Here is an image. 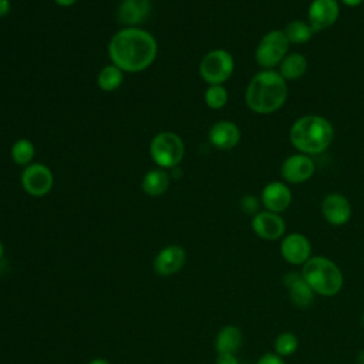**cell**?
<instances>
[{
  "label": "cell",
  "instance_id": "7402d4cb",
  "mask_svg": "<svg viewBox=\"0 0 364 364\" xmlns=\"http://www.w3.org/2000/svg\"><path fill=\"white\" fill-rule=\"evenodd\" d=\"M122 81H124V71L112 63L104 65L97 74V85L104 92L117 91L122 85Z\"/></svg>",
  "mask_w": 364,
  "mask_h": 364
},
{
  "label": "cell",
  "instance_id": "5bb4252c",
  "mask_svg": "<svg viewBox=\"0 0 364 364\" xmlns=\"http://www.w3.org/2000/svg\"><path fill=\"white\" fill-rule=\"evenodd\" d=\"M284 289L287 290L290 303L297 309H309L314 303L316 293L304 280L301 273L299 272H289L282 279Z\"/></svg>",
  "mask_w": 364,
  "mask_h": 364
},
{
  "label": "cell",
  "instance_id": "f546056e",
  "mask_svg": "<svg viewBox=\"0 0 364 364\" xmlns=\"http://www.w3.org/2000/svg\"><path fill=\"white\" fill-rule=\"evenodd\" d=\"M11 10V3L10 0H0V18H4L9 16Z\"/></svg>",
  "mask_w": 364,
  "mask_h": 364
},
{
  "label": "cell",
  "instance_id": "484cf974",
  "mask_svg": "<svg viewBox=\"0 0 364 364\" xmlns=\"http://www.w3.org/2000/svg\"><path fill=\"white\" fill-rule=\"evenodd\" d=\"M228 98H229L228 90L223 85H208V88L205 90V94H203L205 104L210 109L223 108L228 102Z\"/></svg>",
  "mask_w": 364,
  "mask_h": 364
},
{
  "label": "cell",
  "instance_id": "4fadbf2b",
  "mask_svg": "<svg viewBox=\"0 0 364 364\" xmlns=\"http://www.w3.org/2000/svg\"><path fill=\"white\" fill-rule=\"evenodd\" d=\"M321 215L324 220L333 226H343L350 222L353 216V206L350 200L341 193H328L321 200Z\"/></svg>",
  "mask_w": 364,
  "mask_h": 364
},
{
  "label": "cell",
  "instance_id": "3957f363",
  "mask_svg": "<svg viewBox=\"0 0 364 364\" xmlns=\"http://www.w3.org/2000/svg\"><path fill=\"white\" fill-rule=\"evenodd\" d=\"M290 142L300 154L317 155L324 152L333 142L334 128L331 122L316 114H309L297 118L289 132Z\"/></svg>",
  "mask_w": 364,
  "mask_h": 364
},
{
  "label": "cell",
  "instance_id": "836d02e7",
  "mask_svg": "<svg viewBox=\"0 0 364 364\" xmlns=\"http://www.w3.org/2000/svg\"><path fill=\"white\" fill-rule=\"evenodd\" d=\"M3 256H4V245H3V242L0 239V260L3 259Z\"/></svg>",
  "mask_w": 364,
  "mask_h": 364
},
{
  "label": "cell",
  "instance_id": "9a60e30c",
  "mask_svg": "<svg viewBox=\"0 0 364 364\" xmlns=\"http://www.w3.org/2000/svg\"><path fill=\"white\" fill-rule=\"evenodd\" d=\"M186 262V250L179 245H168L162 247L154 259V270L162 277L176 274Z\"/></svg>",
  "mask_w": 364,
  "mask_h": 364
},
{
  "label": "cell",
  "instance_id": "2e32d148",
  "mask_svg": "<svg viewBox=\"0 0 364 364\" xmlns=\"http://www.w3.org/2000/svg\"><path fill=\"white\" fill-rule=\"evenodd\" d=\"M291 198L293 195L290 188L280 181H273L266 183L260 193L262 206L266 210H270L274 213L284 212L290 206Z\"/></svg>",
  "mask_w": 364,
  "mask_h": 364
},
{
  "label": "cell",
  "instance_id": "83f0119b",
  "mask_svg": "<svg viewBox=\"0 0 364 364\" xmlns=\"http://www.w3.org/2000/svg\"><path fill=\"white\" fill-rule=\"evenodd\" d=\"M256 364H286L284 358L277 355L276 353H264L256 361Z\"/></svg>",
  "mask_w": 364,
  "mask_h": 364
},
{
  "label": "cell",
  "instance_id": "ac0fdd59",
  "mask_svg": "<svg viewBox=\"0 0 364 364\" xmlns=\"http://www.w3.org/2000/svg\"><path fill=\"white\" fill-rule=\"evenodd\" d=\"M240 128L229 119L215 122L208 132V139L210 145L220 151H229L235 148L240 142Z\"/></svg>",
  "mask_w": 364,
  "mask_h": 364
},
{
  "label": "cell",
  "instance_id": "9c48e42d",
  "mask_svg": "<svg viewBox=\"0 0 364 364\" xmlns=\"http://www.w3.org/2000/svg\"><path fill=\"white\" fill-rule=\"evenodd\" d=\"M280 255L291 266H303L311 257V243L303 233H289L280 239Z\"/></svg>",
  "mask_w": 364,
  "mask_h": 364
},
{
  "label": "cell",
  "instance_id": "d4e9b609",
  "mask_svg": "<svg viewBox=\"0 0 364 364\" xmlns=\"http://www.w3.org/2000/svg\"><path fill=\"white\" fill-rule=\"evenodd\" d=\"M274 353L283 358L293 355L299 348V337L291 331H282L273 341Z\"/></svg>",
  "mask_w": 364,
  "mask_h": 364
},
{
  "label": "cell",
  "instance_id": "d6a6232c",
  "mask_svg": "<svg viewBox=\"0 0 364 364\" xmlns=\"http://www.w3.org/2000/svg\"><path fill=\"white\" fill-rule=\"evenodd\" d=\"M88 364H111L108 360H105V358H92Z\"/></svg>",
  "mask_w": 364,
  "mask_h": 364
},
{
  "label": "cell",
  "instance_id": "7c38bea8",
  "mask_svg": "<svg viewBox=\"0 0 364 364\" xmlns=\"http://www.w3.org/2000/svg\"><path fill=\"white\" fill-rule=\"evenodd\" d=\"M314 171V161L304 154L290 155L280 165V175L287 183H303L313 176Z\"/></svg>",
  "mask_w": 364,
  "mask_h": 364
},
{
  "label": "cell",
  "instance_id": "277c9868",
  "mask_svg": "<svg viewBox=\"0 0 364 364\" xmlns=\"http://www.w3.org/2000/svg\"><path fill=\"white\" fill-rule=\"evenodd\" d=\"M316 296L334 297L344 284V276L336 262L326 256H311L300 270Z\"/></svg>",
  "mask_w": 364,
  "mask_h": 364
},
{
  "label": "cell",
  "instance_id": "ffe728a7",
  "mask_svg": "<svg viewBox=\"0 0 364 364\" xmlns=\"http://www.w3.org/2000/svg\"><path fill=\"white\" fill-rule=\"evenodd\" d=\"M171 183V175L166 169L162 168H155L148 171L141 182V188L142 191L148 195V196H161L164 195Z\"/></svg>",
  "mask_w": 364,
  "mask_h": 364
},
{
  "label": "cell",
  "instance_id": "8fae6325",
  "mask_svg": "<svg viewBox=\"0 0 364 364\" xmlns=\"http://www.w3.org/2000/svg\"><path fill=\"white\" fill-rule=\"evenodd\" d=\"M340 16L337 0H313L307 10V23L316 31L330 28Z\"/></svg>",
  "mask_w": 364,
  "mask_h": 364
},
{
  "label": "cell",
  "instance_id": "52a82bcc",
  "mask_svg": "<svg viewBox=\"0 0 364 364\" xmlns=\"http://www.w3.org/2000/svg\"><path fill=\"white\" fill-rule=\"evenodd\" d=\"M289 46L283 30H270L260 38L255 50V60L263 70H273L289 54Z\"/></svg>",
  "mask_w": 364,
  "mask_h": 364
},
{
  "label": "cell",
  "instance_id": "f1b7e54d",
  "mask_svg": "<svg viewBox=\"0 0 364 364\" xmlns=\"http://www.w3.org/2000/svg\"><path fill=\"white\" fill-rule=\"evenodd\" d=\"M215 364H239V360H237L236 354L225 353V354H218L216 355Z\"/></svg>",
  "mask_w": 364,
  "mask_h": 364
},
{
  "label": "cell",
  "instance_id": "4316f807",
  "mask_svg": "<svg viewBox=\"0 0 364 364\" xmlns=\"http://www.w3.org/2000/svg\"><path fill=\"white\" fill-rule=\"evenodd\" d=\"M239 206H240V209L245 215H249V216L253 218L256 213L260 212L262 202H260V198L247 193V195L242 196V199L239 202Z\"/></svg>",
  "mask_w": 364,
  "mask_h": 364
},
{
  "label": "cell",
  "instance_id": "d6986e66",
  "mask_svg": "<svg viewBox=\"0 0 364 364\" xmlns=\"http://www.w3.org/2000/svg\"><path fill=\"white\" fill-rule=\"evenodd\" d=\"M243 346V333L237 326H223L215 337V350L218 354H236Z\"/></svg>",
  "mask_w": 364,
  "mask_h": 364
},
{
  "label": "cell",
  "instance_id": "1f68e13d",
  "mask_svg": "<svg viewBox=\"0 0 364 364\" xmlns=\"http://www.w3.org/2000/svg\"><path fill=\"white\" fill-rule=\"evenodd\" d=\"M340 1L348 7H357L363 3V0H340Z\"/></svg>",
  "mask_w": 364,
  "mask_h": 364
},
{
  "label": "cell",
  "instance_id": "44dd1931",
  "mask_svg": "<svg viewBox=\"0 0 364 364\" xmlns=\"http://www.w3.org/2000/svg\"><path fill=\"white\" fill-rule=\"evenodd\" d=\"M307 58L300 53H289L279 64V74L286 81L301 78L307 71Z\"/></svg>",
  "mask_w": 364,
  "mask_h": 364
},
{
  "label": "cell",
  "instance_id": "ba28073f",
  "mask_svg": "<svg viewBox=\"0 0 364 364\" xmlns=\"http://www.w3.org/2000/svg\"><path fill=\"white\" fill-rule=\"evenodd\" d=\"M20 182L24 192H27L30 196L41 198L51 192L54 186V173L46 164L31 162L30 165L24 166Z\"/></svg>",
  "mask_w": 364,
  "mask_h": 364
},
{
  "label": "cell",
  "instance_id": "6da1fadb",
  "mask_svg": "<svg viewBox=\"0 0 364 364\" xmlns=\"http://www.w3.org/2000/svg\"><path fill=\"white\" fill-rule=\"evenodd\" d=\"M158 55L156 38L141 27H124L108 43V57L124 73H141L149 68Z\"/></svg>",
  "mask_w": 364,
  "mask_h": 364
},
{
  "label": "cell",
  "instance_id": "8992f818",
  "mask_svg": "<svg viewBox=\"0 0 364 364\" xmlns=\"http://www.w3.org/2000/svg\"><path fill=\"white\" fill-rule=\"evenodd\" d=\"M235 71L233 55L223 48L208 51L199 63V75L208 85H223Z\"/></svg>",
  "mask_w": 364,
  "mask_h": 364
},
{
  "label": "cell",
  "instance_id": "5b68a950",
  "mask_svg": "<svg viewBox=\"0 0 364 364\" xmlns=\"http://www.w3.org/2000/svg\"><path fill=\"white\" fill-rule=\"evenodd\" d=\"M149 156L158 168L173 169L185 156V144L178 134L161 131L151 139Z\"/></svg>",
  "mask_w": 364,
  "mask_h": 364
},
{
  "label": "cell",
  "instance_id": "e0dca14e",
  "mask_svg": "<svg viewBox=\"0 0 364 364\" xmlns=\"http://www.w3.org/2000/svg\"><path fill=\"white\" fill-rule=\"evenodd\" d=\"M152 11L151 0H121L117 18L124 27H139Z\"/></svg>",
  "mask_w": 364,
  "mask_h": 364
},
{
  "label": "cell",
  "instance_id": "cb8c5ba5",
  "mask_svg": "<svg viewBox=\"0 0 364 364\" xmlns=\"http://www.w3.org/2000/svg\"><path fill=\"white\" fill-rule=\"evenodd\" d=\"M284 34L290 44H306L314 34V30L310 27L307 21L293 20L284 27Z\"/></svg>",
  "mask_w": 364,
  "mask_h": 364
},
{
  "label": "cell",
  "instance_id": "e575fe53",
  "mask_svg": "<svg viewBox=\"0 0 364 364\" xmlns=\"http://www.w3.org/2000/svg\"><path fill=\"white\" fill-rule=\"evenodd\" d=\"M361 326L364 327V311H363V314H361Z\"/></svg>",
  "mask_w": 364,
  "mask_h": 364
},
{
  "label": "cell",
  "instance_id": "4dcf8cb0",
  "mask_svg": "<svg viewBox=\"0 0 364 364\" xmlns=\"http://www.w3.org/2000/svg\"><path fill=\"white\" fill-rule=\"evenodd\" d=\"M53 1L61 7H70L77 3V0H53Z\"/></svg>",
  "mask_w": 364,
  "mask_h": 364
},
{
  "label": "cell",
  "instance_id": "603a6c76",
  "mask_svg": "<svg viewBox=\"0 0 364 364\" xmlns=\"http://www.w3.org/2000/svg\"><path fill=\"white\" fill-rule=\"evenodd\" d=\"M36 155L34 144L27 138H18L13 142L10 148L11 161L18 166H27L33 162Z\"/></svg>",
  "mask_w": 364,
  "mask_h": 364
},
{
  "label": "cell",
  "instance_id": "7a4b0ae2",
  "mask_svg": "<svg viewBox=\"0 0 364 364\" xmlns=\"http://www.w3.org/2000/svg\"><path fill=\"white\" fill-rule=\"evenodd\" d=\"M287 100L286 80L274 70L256 73L245 91L247 108L256 114L267 115L279 111Z\"/></svg>",
  "mask_w": 364,
  "mask_h": 364
},
{
  "label": "cell",
  "instance_id": "30bf717a",
  "mask_svg": "<svg viewBox=\"0 0 364 364\" xmlns=\"http://www.w3.org/2000/svg\"><path fill=\"white\" fill-rule=\"evenodd\" d=\"M250 226L257 237L267 242L280 240L286 233V222L282 215L266 209L260 210L252 218Z\"/></svg>",
  "mask_w": 364,
  "mask_h": 364
}]
</instances>
